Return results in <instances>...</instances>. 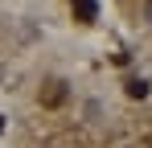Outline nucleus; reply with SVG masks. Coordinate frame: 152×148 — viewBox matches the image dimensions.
<instances>
[{"label":"nucleus","mask_w":152,"mask_h":148,"mask_svg":"<svg viewBox=\"0 0 152 148\" xmlns=\"http://www.w3.org/2000/svg\"><path fill=\"white\" fill-rule=\"evenodd\" d=\"M127 95L132 99H148V82L144 78H127Z\"/></svg>","instance_id":"obj_2"},{"label":"nucleus","mask_w":152,"mask_h":148,"mask_svg":"<svg viewBox=\"0 0 152 148\" xmlns=\"http://www.w3.org/2000/svg\"><path fill=\"white\" fill-rule=\"evenodd\" d=\"M0 127H4V119H0Z\"/></svg>","instance_id":"obj_4"},{"label":"nucleus","mask_w":152,"mask_h":148,"mask_svg":"<svg viewBox=\"0 0 152 148\" xmlns=\"http://www.w3.org/2000/svg\"><path fill=\"white\" fill-rule=\"evenodd\" d=\"M78 12V21H95V0H70Z\"/></svg>","instance_id":"obj_1"},{"label":"nucleus","mask_w":152,"mask_h":148,"mask_svg":"<svg viewBox=\"0 0 152 148\" xmlns=\"http://www.w3.org/2000/svg\"><path fill=\"white\" fill-rule=\"evenodd\" d=\"M148 21H152V0H148Z\"/></svg>","instance_id":"obj_3"}]
</instances>
